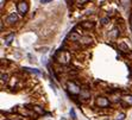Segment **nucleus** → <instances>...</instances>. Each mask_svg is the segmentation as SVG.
Instances as JSON below:
<instances>
[{
    "instance_id": "3",
    "label": "nucleus",
    "mask_w": 132,
    "mask_h": 120,
    "mask_svg": "<svg viewBox=\"0 0 132 120\" xmlns=\"http://www.w3.org/2000/svg\"><path fill=\"white\" fill-rule=\"evenodd\" d=\"M68 90H69V92L71 93V94H74V95H76V94H79V93H80V87L77 86L76 83H74V82H70V81H69V82H68Z\"/></svg>"
},
{
    "instance_id": "7",
    "label": "nucleus",
    "mask_w": 132,
    "mask_h": 120,
    "mask_svg": "<svg viewBox=\"0 0 132 120\" xmlns=\"http://www.w3.org/2000/svg\"><path fill=\"white\" fill-rule=\"evenodd\" d=\"M81 28L86 29V30H90V29H94V26H95V24L93 22H83L80 24Z\"/></svg>"
},
{
    "instance_id": "16",
    "label": "nucleus",
    "mask_w": 132,
    "mask_h": 120,
    "mask_svg": "<svg viewBox=\"0 0 132 120\" xmlns=\"http://www.w3.org/2000/svg\"><path fill=\"white\" fill-rule=\"evenodd\" d=\"M50 1H52V0H40L42 4H48V3H50Z\"/></svg>"
},
{
    "instance_id": "9",
    "label": "nucleus",
    "mask_w": 132,
    "mask_h": 120,
    "mask_svg": "<svg viewBox=\"0 0 132 120\" xmlns=\"http://www.w3.org/2000/svg\"><path fill=\"white\" fill-rule=\"evenodd\" d=\"M32 111L36 112L38 115H43V114H44V109L42 107H39V106H35V107L32 108Z\"/></svg>"
},
{
    "instance_id": "1",
    "label": "nucleus",
    "mask_w": 132,
    "mask_h": 120,
    "mask_svg": "<svg viewBox=\"0 0 132 120\" xmlns=\"http://www.w3.org/2000/svg\"><path fill=\"white\" fill-rule=\"evenodd\" d=\"M17 11H18L19 14L25 15L26 12L29 11V5L25 3V1H20V3L17 4Z\"/></svg>"
},
{
    "instance_id": "14",
    "label": "nucleus",
    "mask_w": 132,
    "mask_h": 120,
    "mask_svg": "<svg viewBox=\"0 0 132 120\" xmlns=\"http://www.w3.org/2000/svg\"><path fill=\"white\" fill-rule=\"evenodd\" d=\"M1 80H3V81H7V75L1 74Z\"/></svg>"
},
{
    "instance_id": "6",
    "label": "nucleus",
    "mask_w": 132,
    "mask_h": 120,
    "mask_svg": "<svg viewBox=\"0 0 132 120\" xmlns=\"http://www.w3.org/2000/svg\"><path fill=\"white\" fill-rule=\"evenodd\" d=\"M18 15H17V13H11V14L9 15L6 18V20H7V23H10V24H14L15 22H18Z\"/></svg>"
},
{
    "instance_id": "2",
    "label": "nucleus",
    "mask_w": 132,
    "mask_h": 120,
    "mask_svg": "<svg viewBox=\"0 0 132 120\" xmlns=\"http://www.w3.org/2000/svg\"><path fill=\"white\" fill-rule=\"evenodd\" d=\"M95 104H96V106L100 108H106L110 106V100H108L107 98H104V96H99V98L96 99Z\"/></svg>"
},
{
    "instance_id": "17",
    "label": "nucleus",
    "mask_w": 132,
    "mask_h": 120,
    "mask_svg": "<svg viewBox=\"0 0 132 120\" xmlns=\"http://www.w3.org/2000/svg\"><path fill=\"white\" fill-rule=\"evenodd\" d=\"M130 26H131V30H132V15H131V18H130Z\"/></svg>"
},
{
    "instance_id": "5",
    "label": "nucleus",
    "mask_w": 132,
    "mask_h": 120,
    "mask_svg": "<svg viewBox=\"0 0 132 120\" xmlns=\"http://www.w3.org/2000/svg\"><path fill=\"white\" fill-rule=\"evenodd\" d=\"M121 101L124 106H132V95H124L121 98Z\"/></svg>"
},
{
    "instance_id": "13",
    "label": "nucleus",
    "mask_w": 132,
    "mask_h": 120,
    "mask_svg": "<svg viewBox=\"0 0 132 120\" xmlns=\"http://www.w3.org/2000/svg\"><path fill=\"white\" fill-rule=\"evenodd\" d=\"M124 118H125V114H124V113H120L119 115H118L117 120H124Z\"/></svg>"
},
{
    "instance_id": "11",
    "label": "nucleus",
    "mask_w": 132,
    "mask_h": 120,
    "mask_svg": "<svg viewBox=\"0 0 132 120\" xmlns=\"http://www.w3.org/2000/svg\"><path fill=\"white\" fill-rule=\"evenodd\" d=\"M13 37H14V33H11V35H9V36H7V37L5 38V39H6V44H7V45H9V44L11 43V39H12Z\"/></svg>"
},
{
    "instance_id": "4",
    "label": "nucleus",
    "mask_w": 132,
    "mask_h": 120,
    "mask_svg": "<svg viewBox=\"0 0 132 120\" xmlns=\"http://www.w3.org/2000/svg\"><path fill=\"white\" fill-rule=\"evenodd\" d=\"M92 38L89 37V36H80V38H79V43L80 44H85V45H89V44L92 43Z\"/></svg>"
},
{
    "instance_id": "10",
    "label": "nucleus",
    "mask_w": 132,
    "mask_h": 120,
    "mask_svg": "<svg viewBox=\"0 0 132 120\" xmlns=\"http://www.w3.org/2000/svg\"><path fill=\"white\" fill-rule=\"evenodd\" d=\"M24 70H28V71H30V73H35V74H37V75H40V71L38 70V69H31V68H24Z\"/></svg>"
},
{
    "instance_id": "8",
    "label": "nucleus",
    "mask_w": 132,
    "mask_h": 120,
    "mask_svg": "<svg viewBox=\"0 0 132 120\" xmlns=\"http://www.w3.org/2000/svg\"><path fill=\"white\" fill-rule=\"evenodd\" d=\"M81 99H88L89 98V95H90V93H89V90L88 89H81Z\"/></svg>"
},
{
    "instance_id": "12",
    "label": "nucleus",
    "mask_w": 132,
    "mask_h": 120,
    "mask_svg": "<svg viewBox=\"0 0 132 120\" xmlns=\"http://www.w3.org/2000/svg\"><path fill=\"white\" fill-rule=\"evenodd\" d=\"M70 115L73 117L74 120H76V114H75V111H74V108H71V109H70Z\"/></svg>"
},
{
    "instance_id": "15",
    "label": "nucleus",
    "mask_w": 132,
    "mask_h": 120,
    "mask_svg": "<svg viewBox=\"0 0 132 120\" xmlns=\"http://www.w3.org/2000/svg\"><path fill=\"white\" fill-rule=\"evenodd\" d=\"M107 22H108V19L107 18H104V19H101V23H102V24H107Z\"/></svg>"
}]
</instances>
